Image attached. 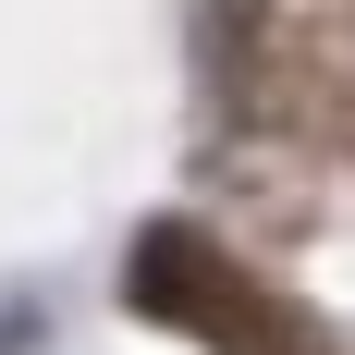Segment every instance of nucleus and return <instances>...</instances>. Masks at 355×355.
Instances as JSON below:
<instances>
[{"label":"nucleus","instance_id":"1","mask_svg":"<svg viewBox=\"0 0 355 355\" xmlns=\"http://www.w3.org/2000/svg\"><path fill=\"white\" fill-rule=\"evenodd\" d=\"M135 306H147V319L209 331L220 355H319L270 294L245 282V270H233V257L209 245V233H147V245H135Z\"/></svg>","mask_w":355,"mask_h":355}]
</instances>
